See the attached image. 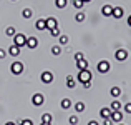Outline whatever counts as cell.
<instances>
[{"instance_id": "25", "label": "cell", "mask_w": 131, "mask_h": 125, "mask_svg": "<svg viewBox=\"0 0 131 125\" xmlns=\"http://www.w3.org/2000/svg\"><path fill=\"white\" fill-rule=\"evenodd\" d=\"M68 5V0H55V7H57V8H65V7Z\"/></svg>"}, {"instance_id": "16", "label": "cell", "mask_w": 131, "mask_h": 125, "mask_svg": "<svg viewBox=\"0 0 131 125\" xmlns=\"http://www.w3.org/2000/svg\"><path fill=\"white\" fill-rule=\"evenodd\" d=\"M110 95H111L113 99H118V97H121V88H119V87H111V90H110Z\"/></svg>"}, {"instance_id": "22", "label": "cell", "mask_w": 131, "mask_h": 125, "mask_svg": "<svg viewBox=\"0 0 131 125\" xmlns=\"http://www.w3.org/2000/svg\"><path fill=\"white\" fill-rule=\"evenodd\" d=\"M60 107H61L63 110H68V109L71 107V100H70V99H61V102H60Z\"/></svg>"}, {"instance_id": "3", "label": "cell", "mask_w": 131, "mask_h": 125, "mask_svg": "<svg viewBox=\"0 0 131 125\" xmlns=\"http://www.w3.org/2000/svg\"><path fill=\"white\" fill-rule=\"evenodd\" d=\"M12 39H13V45H17V47H20V48L27 45V35H25V33H18V32H17Z\"/></svg>"}, {"instance_id": "19", "label": "cell", "mask_w": 131, "mask_h": 125, "mask_svg": "<svg viewBox=\"0 0 131 125\" xmlns=\"http://www.w3.org/2000/svg\"><path fill=\"white\" fill-rule=\"evenodd\" d=\"M65 83H67L68 88H75V85H77V78L71 77V75H68V77H67V82H65Z\"/></svg>"}, {"instance_id": "8", "label": "cell", "mask_w": 131, "mask_h": 125, "mask_svg": "<svg viewBox=\"0 0 131 125\" xmlns=\"http://www.w3.org/2000/svg\"><path fill=\"white\" fill-rule=\"evenodd\" d=\"M110 119H111L115 123H121L123 119H125V115H123L121 110H116V112H111V117H110Z\"/></svg>"}, {"instance_id": "38", "label": "cell", "mask_w": 131, "mask_h": 125, "mask_svg": "<svg viewBox=\"0 0 131 125\" xmlns=\"http://www.w3.org/2000/svg\"><path fill=\"white\" fill-rule=\"evenodd\" d=\"M86 125H100V123H98V122H96V120H90V122H88Z\"/></svg>"}, {"instance_id": "31", "label": "cell", "mask_w": 131, "mask_h": 125, "mask_svg": "<svg viewBox=\"0 0 131 125\" xmlns=\"http://www.w3.org/2000/svg\"><path fill=\"white\" fill-rule=\"evenodd\" d=\"M48 32H50V35H51V37H60V35H61V33H60V29H58V27H55V29L48 30Z\"/></svg>"}, {"instance_id": "11", "label": "cell", "mask_w": 131, "mask_h": 125, "mask_svg": "<svg viewBox=\"0 0 131 125\" xmlns=\"http://www.w3.org/2000/svg\"><path fill=\"white\" fill-rule=\"evenodd\" d=\"M45 22H47V30H51L55 27H58V20L55 17H48V19H45Z\"/></svg>"}, {"instance_id": "6", "label": "cell", "mask_w": 131, "mask_h": 125, "mask_svg": "<svg viewBox=\"0 0 131 125\" xmlns=\"http://www.w3.org/2000/svg\"><path fill=\"white\" fill-rule=\"evenodd\" d=\"M40 80L48 85V83H51V82L55 80V75L51 74L50 70H45V72H42V75H40Z\"/></svg>"}, {"instance_id": "34", "label": "cell", "mask_w": 131, "mask_h": 125, "mask_svg": "<svg viewBox=\"0 0 131 125\" xmlns=\"http://www.w3.org/2000/svg\"><path fill=\"white\" fill-rule=\"evenodd\" d=\"M7 55H8V52H7L5 48H0V60H3V58H5Z\"/></svg>"}, {"instance_id": "20", "label": "cell", "mask_w": 131, "mask_h": 125, "mask_svg": "<svg viewBox=\"0 0 131 125\" xmlns=\"http://www.w3.org/2000/svg\"><path fill=\"white\" fill-rule=\"evenodd\" d=\"M110 109L113 110V112H116V110H121V102H119V100H113L111 103H110Z\"/></svg>"}, {"instance_id": "4", "label": "cell", "mask_w": 131, "mask_h": 125, "mask_svg": "<svg viewBox=\"0 0 131 125\" xmlns=\"http://www.w3.org/2000/svg\"><path fill=\"white\" fill-rule=\"evenodd\" d=\"M10 72L13 75H22L23 74V62H12L10 64Z\"/></svg>"}, {"instance_id": "5", "label": "cell", "mask_w": 131, "mask_h": 125, "mask_svg": "<svg viewBox=\"0 0 131 125\" xmlns=\"http://www.w3.org/2000/svg\"><path fill=\"white\" fill-rule=\"evenodd\" d=\"M32 103H33V107H42L43 103H45V95L43 93H33V97H32Z\"/></svg>"}, {"instance_id": "35", "label": "cell", "mask_w": 131, "mask_h": 125, "mask_svg": "<svg viewBox=\"0 0 131 125\" xmlns=\"http://www.w3.org/2000/svg\"><path fill=\"white\" fill-rule=\"evenodd\" d=\"M123 110H125V113H131V102H129V103H125Z\"/></svg>"}, {"instance_id": "12", "label": "cell", "mask_w": 131, "mask_h": 125, "mask_svg": "<svg viewBox=\"0 0 131 125\" xmlns=\"http://www.w3.org/2000/svg\"><path fill=\"white\" fill-rule=\"evenodd\" d=\"M101 15L103 17H111L113 15V7L110 5V3H106V5L101 7Z\"/></svg>"}, {"instance_id": "26", "label": "cell", "mask_w": 131, "mask_h": 125, "mask_svg": "<svg viewBox=\"0 0 131 125\" xmlns=\"http://www.w3.org/2000/svg\"><path fill=\"white\" fill-rule=\"evenodd\" d=\"M51 120H53V117H51V113H43L42 115V122L43 123H51Z\"/></svg>"}, {"instance_id": "1", "label": "cell", "mask_w": 131, "mask_h": 125, "mask_svg": "<svg viewBox=\"0 0 131 125\" xmlns=\"http://www.w3.org/2000/svg\"><path fill=\"white\" fill-rule=\"evenodd\" d=\"M91 72L90 70H78V75H77V82L78 83H85V82H91Z\"/></svg>"}, {"instance_id": "32", "label": "cell", "mask_w": 131, "mask_h": 125, "mask_svg": "<svg viewBox=\"0 0 131 125\" xmlns=\"http://www.w3.org/2000/svg\"><path fill=\"white\" fill-rule=\"evenodd\" d=\"M83 58H85V53H83V52H77V53H75V62L83 60Z\"/></svg>"}, {"instance_id": "29", "label": "cell", "mask_w": 131, "mask_h": 125, "mask_svg": "<svg viewBox=\"0 0 131 125\" xmlns=\"http://www.w3.org/2000/svg\"><path fill=\"white\" fill-rule=\"evenodd\" d=\"M15 27H12V25H10V27H7V29H5V35L7 37H13V35H15Z\"/></svg>"}, {"instance_id": "39", "label": "cell", "mask_w": 131, "mask_h": 125, "mask_svg": "<svg viewBox=\"0 0 131 125\" xmlns=\"http://www.w3.org/2000/svg\"><path fill=\"white\" fill-rule=\"evenodd\" d=\"M128 25H129V27H131V15H129V17H128Z\"/></svg>"}, {"instance_id": "24", "label": "cell", "mask_w": 131, "mask_h": 125, "mask_svg": "<svg viewBox=\"0 0 131 125\" xmlns=\"http://www.w3.org/2000/svg\"><path fill=\"white\" fill-rule=\"evenodd\" d=\"M85 109H86V105H85L83 102H77V103H75V110H77V113L85 112Z\"/></svg>"}, {"instance_id": "41", "label": "cell", "mask_w": 131, "mask_h": 125, "mask_svg": "<svg viewBox=\"0 0 131 125\" xmlns=\"http://www.w3.org/2000/svg\"><path fill=\"white\" fill-rule=\"evenodd\" d=\"M40 125H51V123H43V122H42V123H40Z\"/></svg>"}, {"instance_id": "43", "label": "cell", "mask_w": 131, "mask_h": 125, "mask_svg": "<svg viewBox=\"0 0 131 125\" xmlns=\"http://www.w3.org/2000/svg\"><path fill=\"white\" fill-rule=\"evenodd\" d=\"M116 125H125V123H123V122H121V123H116Z\"/></svg>"}, {"instance_id": "33", "label": "cell", "mask_w": 131, "mask_h": 125, "mask_svg": "<svg viewBox=\"0 0 131 125\" xmlns=\"http://www.w3.org/2000/svg\"><path fill=\"white\" fill-rule=\"evenodd\" d=\"M20 125H33V120L32 119H22L20 120Z\"/></svg>"}, {"instance_id": "7", "label": "cell", "mask_w": 131, "mask_h": 125, "mask_svg": "<svg viewBox=\"0 0 131 125\" xmlns=\"http://www.w3.org/2000/svg\"><path fill=\"white\" fill-rule=\"evenodd\" d=\"M115 58L118 62H125L126 58H128V50H125V48H118V50L115 52Z\"/></svg>"}, {"instance_id": "42", "label": "cell", "mask_w": 131, "mask_h": 125, "mask_svg": "<svg viewBox=\"0 0 131 125\" xmlns=\"http://www.w3.org/2000/svg\"><path fill=\"white\" fill-rule=\"evenodd\" d=\"M83 2H85V3H88V2H91V0H83Z\"/></svg>"}, {"instance_id": "40", "label": "cell", "mask_w": 131, "mask_h": 125, "mask_svg": "<svg viewBox=\"0 0 131 125\" xmlns=\"http://www.w3.org/2000/svg\"><path fill=\"white\" fill-rule=\"evenodd\" d=\"M5 125H17V123H15V122H7Z\"/></svg>"}, {"instance_id": "2", "label": "cell", "mask_w": 131, "mask_h": 125, "mask_svg": "<svg viewBox=\"0 0 131 125\" xmlns=\"http://www.w3.org/2000/svg\"><path fill=\"white\" fill-rule=\"evenodd\" d=\"M96 70H98V74H108V72L111 70L110 60H100L98 64H96Z\"/></svg>"}, {"instance_id": "36", "label": "cell", "mask_w": 131, "mask_h": 125, "mask_svg": "<svg viewBox=\"0 0 131 125\" xmlns=\"http://www.w3.org/2000/svg\"><path fill=\"white\" fill-rule=\"evenodd\" d=\"M113 123H115V122H113L110 117H108V119H103V125H113Z\"/></svg>"}, {"instance_id": "27", "label": "cell", "mask_w": 131, "mask_h": 125, "mask_svg": "<svg viewBox=\"0 0 131 125\" xmlns=\"http://www.w3.org/2000/svg\"><path fill=\"white\" fill-rule=\"evenodd\" d=\"M60 53H61V45H53V47H51V55L58 57Z\"/></svg>"}, {"instance_id": "10", "label": "cell", "mask_w": 131, "mask_h": 125, "mask_svg": "<svg viewBox=\"0 0 131 125\" xmlns=\"http://www.w3.org/2000/svg\"><path fill=\"white\" fill-rule=\"evenodd\" d=\"M123 15H125V8L123 7H113V19H123Z\"/></svg>"}, {"instance_id": "23", "label": "cell", "mask_w": 131, "mask_h": 125, "mask_svg": "<svg viewBox=\"0 0 131 125\" xmlns=\"http://www.w3.org/2000/svg\"><path fill=\"white\" fill-rule=\"evenodd\" d=\"M71 5H73L77 10H83L85 2H83V0H71Z\"/></svg>"}, {"instance_id": "9", "label": "cell", "mask_w": 131, "mask_h": 125, "mask_svg": "<svg viewBox=\"0 0 131 125\" xmlns=\"http://www.w3.org/2000/svg\"><path fill=\"white\" fill-rule=\"evenodd\" d=\"M25 47H28V50H35L37 47H38V40H37V37H27V45Z\"/></svg>"}, {"instance_id": "14", "label": "cell", "mask_w": 131, "mask_h": 125, "mask_svg": "<svg viewBox=\"0 0 131 125\" xmlns=\"http://www.w3.org/2000/svg\"><path fill=\"white\" fill-rule=\"evenodd\" d=\"M111 112L113 110L110 109V107H103V109L100 110V117H101V119H108V117H111Z\"/></svg>"}, {"instance_id": "30", "label": "cell", "mask_w": 131, "mask_h": 125, "mask_svg": "<svg viewBox=\"0 0 131 125\" xmlns=\"http://www.w3.org/2000/svg\"><path fill=\"white\" fill-rule=\"evenodd\" d=\"M78 122H80L78 115H70V117H68V123H70V125H77Z\"/></svg>"}, {"instance_id": "17", "label": "cell", "mask_w": 131, "mask_h": 125, "mask_svg": "<svg viewBox=\"0 0 131 125\" xmlns=\"http://www.w3.org/2000/svg\"><path fill=\"white\" fill-rule=\"evenodd\" d=\"M77 68H78V70H88V62H86V58L78 60L77 62Z\"/></svg>"}, {"instance_id": "28", "label": "cell", "mask_w": 131, "mask_h": 125, "mask_svg": "<svg viewBox=\"0 0 131 125\" xmlns=\"http://www.w3.org/2000/svg\"><path fill=\"white\" fill-rule=\"evenodd\" d=\"M58 42H60V45H68L70 37H68V35H60V37H58Z\"/></svg>"}, {"instance_id": "18", "label": "cell", "mask_w": 131, "mask_h": 125, "mask_svg": "<svg viewBox=\"0 0 131 125\" xmlns=\"http://www.w3.org/2000/svg\"><path fill=\"white\" fill-rule=\"evenodd\" d=\"M22 17H23L25 20H30V19L33 17V10H32V8H23V10H22Z\"/></svg>"}, {"instance_id": "37", "label": "cell", "mask_w": 131, "mask_h": 125, "mask_svg": "<svg viewBox=\"0 0 131 125\" xmlns=\"http://www.w3.org/2000/svg\"><path fill=\"white\" fill-rule=\"evenodd\" d=\"M81 87H83V88H90V87H91V82H85V83H81Z\"/></svg>"}, {"instance_id": "13", "label": "cell", "mask_w": 131, "mask_h": 125, "mask_svg": "<svg viewBox=\"0 0 131 125\" xmlns=\"http://www.w3.org/2000/svg\"><path fill=\"white\" fill-rule=\"evenodd\" d=\"M20 52H22V50H20V47H17V45H10V48H8V55H12V57H18V55H20Z\"/></svg>"}, {"instance_id": "15", "label": "cell", "mask_w": 131, "mask_h": 125, "mask_svg": "<svg viewBox=\"0 0 131 125\" xmlns=\"http://www.w3.org/2000/svg\"><path fill=\"white\" fill-rule=\"evenodd\" d=\"M35 29L42 30V32L47 30V22H45V19H38V20H37V22H35Z\"/></svg>"}, {"instance_id": "21", "label": "cell", "mask_w": 131, "mask_h": 125, "mask_svg": "<svg viewBox=\"0 0 131 125\" xmlns=\"http://www.w3.org/2000/svg\"><path fill=\"white\" fill-rule=\"evenodd\" d=\"M85 19H86V15H85L83 10H80V12H77V15H75V20H77L78 23H83Z\"/></svg>"}, {"instance_id": "44", "label": "cell", "mask_w": 131, "mask_h": 125, "mask_svg": "<svg viewBox=\"0 0 131 125\" xmlns=\"http://www.w3.org/2000/svg\"><path fill=\"white\" fill-rule=\"evenodd\" d=\"M10 2H17V0H10Z\"/></svg>"}]
</instances>
